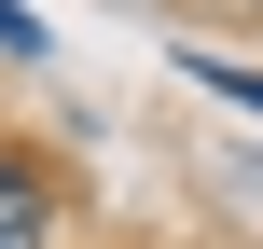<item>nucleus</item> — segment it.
I'll return each instance as SVG.
<instances>
[{
	"label": "nucleus",
	"instance_id": "1",
	"mask_svg": "<svg viewBox=\"0 0 263 249\" xmlns=\"http://www.w3.org/2000/svg\"><path fill=\"white\" fill-rule=\"evenodd\" d=\"M0 249H42V180L0 166Z\"/></svg>",
	"mask_w": 263,
	"mask_h": 249
},
{
	"label": "nucleus",
	"instance_id": "2",
	"mask_svg": "<svg viewBox=\"0 0 263 249\" xmlns=\"http://www.w3.org/2000/svg\"><path fill=\"white\" fill-rule=\"evenodd\" d=\"M0 55H42V28H28V14H14V0H0Z\"/></svg>",
	"mask_w": 263,
	"mask_h": 249
}]
</instances>
